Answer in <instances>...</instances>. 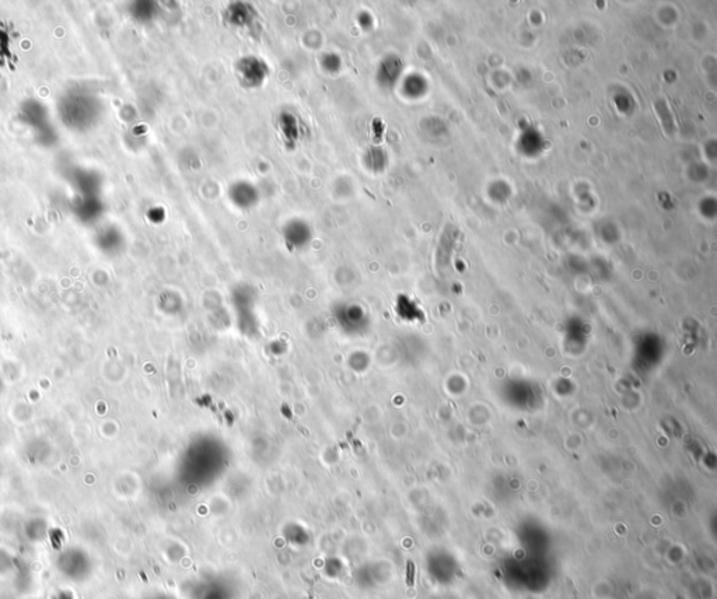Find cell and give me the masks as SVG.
<instances>
[{
  "label": "cell",
  "instance_id": "obj_5",
  "mask_svg": "<svg viewBox=\"0 0 717 599\" xmlns=\"http://www.w3.org/2000/svg\"><path fill=\"white\" fill-rule=\"evenodd\" d=\"M401 69H402V63H401L399 58L392 56V55L387 56L378 65V69L376 73L378 84H381L383 87H392L401 75Z\"/></svg>",
  "mask_w": 717,
  "mask_h": 599
},
{
  "label": "cell",
  "instance_id": "obj_4",
  "mask_svg": "<svg viewBox=\"0 0 717 599\" xmlns=\"http://www.w3.org/2000/svg\"><path fill=\"white\" fill-rule=\"evenodd\" d=\"M229 199L240 209H249L259 201L256 187L248 181H237L229 188Z\"/></svg>",
  "mask_w": 717,
  "mask_h": 599
},
{
  "label": "cell",
  "instance_id": "obj_8",
  "mask_svg": "<svg viewBox=\"0 0 717 599\" xmlns=\"http://www.w3.org/2000/svg\"><path fill=\"white\" fill-rule=\"evenodd\" d=\"M415 563L409 560L406 563V585L410 588L415 585Z\"/></svg>",
  "mask_w": 717,
  "mask_h": 599
},
{
  "label": "cell",
  "instance_id": "obj_1",
  "mask_svg": "<svg viewBox=\"0 0 717 599\" xmlns=\"http://www.w3.org/2000/svg\"><path fill=\"white\" fill-rule=\"evenodd\" d=\"M270 75L268 63L258 56H242L236 62V76L244 88H259Z\"/></svg>",
  "mask_w": 717,
  "mask_h": 599
},
{
  "label": "cell",
  "instance_id": "obj_3",
  "mask_svg": "<svg viewBox=\"0 0 717 599\" xmlns=\"http://www.w3.org/2000/svg\"><path fill=\"white\" fill-rule=\"evenodd\" d=\"M276 127H277V132L282 136L284 144L292 146V147L296 146L302 140V137L306 132V127L303 126L300 118L295 112H291V111H283L277 115Z\"/></svg>",
  "mask_w": 717,
  "mask_h": 599
},
{
  "label": "cell",
  "instance_id": "obj_6",
  "mask_svg": "<svg viewBox=\"0 0 717 599\" xmlns=\"http://www.w3.org/2000/svg\"><path fill=\"white\" fill-rule=\"evenodd\" d=\"M385 163H387V159H385V155L381 148L373 147L366 153L364 164L369 167V170H371L374 173L383 171L385 167Z\"/></svg>",
  "mask_w": 717,
  "mask_h": 599
},
{
  "label": "cell",
  "instance_id": "obj_7",
  "mask_svg": "<svg viewBox=\"0 0 717 599\" xmlns=\"http://www.w3.org/2000/svg\"><path fill=\"white\" fill-rule=\"evenodd\" d=\"M320 65L324 72H327L330 75H337L342 69V59L339 55H337L334 52H328L321 56Z\"/></svg>",
  "mask_w": 717,
  "mask_h": 599
},
{
  "label": "cell",
  "instance_id": "obj_2",
  "mask_svg": "<svg viewBox=\"0 0 717 599\" xmlns=\"http://www.w3.org/2000/svg\"><path fill=\"white\" fill-rule=\"evenodd\" d=\"M223 19L233 29L249 31L256 23L258 13L255 8L247 2H233L226 8Z\"/></svg>",
  "mask_w": 717,
  "mask_h": 599
}]
</instances>
